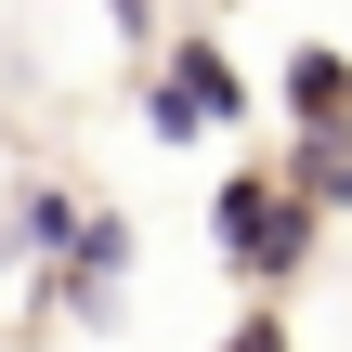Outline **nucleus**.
I'll list each match as a JSON object with an SVG mask.
<instances>
[{
	"label": "nucleus",
	"mask_w": 352,
	"mask_h": 352,
	"mask_svg": "<svg viewBox=\"0 0 352 352\" xmlns=\"http://www.w3.org/2000/svg\"><path fill=\"white\" fill-rule=\"evenodd\" d=\"M235 104H248V91H235L222 39H183V52L157 65V104H144V118H157V144H196V131H222Z\"/></svg>",
	"instance_id": "nucleus-1"
},
{
	"label": "nucleus",
	"mask_w": 352,
	"mask_h": 352,
	"mask_svg": "<svg viewBox=\"0 0 352 352\" xmlns=\"http://www.w3.org/2000/svg\"><path fill=\"white\" fill-rule=\"evenodd\" d=\"M118 274H131V222L104 209V222H78V248L52 261V314H78V327H118Z\"/></svg>",
	"instance_id": "nucleus-2"
},
{
	"label": "nucleus",
	"mask_w": 352,
	"mask_h": 352,
	"mask_svg": "<svg viewBox=\"0 0 352 352\" xmlns=\"http://www.w3.org/2000/svg\"><path fill=\"white\" fill-rule=\"evenodd\" d=\"M287 118H300V144H352V65L340 52H300L287 65Z\"/></svg>",
	"instance_id": "nucleus-3"
},
{
	"label": "nucleus",
	"mask_w": 352,
	"mask_h": 352,
	"mask_svg": "<svg viewBox=\"0 0 352 352\" xmlns=\"http://www.w3.org/2000/svg\"><path fill=\"white\" fill-rule=\"evenodd\" d=\"M274 196H300L314 222L352 209V144H287V183H274Z\"/></svg>",
	"instance_id": "nucleus-4"
},
{
	"label": "nucleus",
	"mask_w": 352,
	"mask_h": 352,
	"mask_svg": "<svg viewBox=\"0 0 352 352\" xmlns=\"http://www.w3.org/2000/svg\"><path fill=\"white\" fill-rule=\"evenodd\" d=\"M300 261H314V209H300V196H274V222H261V248H248V287H287Z\"/></svg>",
	"instance_id": "nucleus-5"
},
{
	"label": "nucleus",
	"mask_w": 352,
	"mask_h": 352,
	"mask_svg": "<svg viewBox=\"0 0 352 352\" xmlns=\"http://www.w3.org/2000/svg\"><path fill=\"white\" fill-rule=\"evenodd\" d=\"M13 222H26V248H52V261H65V248H78V196H52V183H39V196H26V209H13Z\"/></svg>",
	"instance_id": "nucleus-6"
},
{
	"label": "nucleus",
	"mask_w": 352,
	"mask_h": 352,
	"mask_svg": "<svg viewBox=\"0 0 352 352\" xmlns=\"http://www.w3.org/2000/svg\"><path fill=\"white\" fill-rule=\"evenodd\" d=\"M222 352H287V327H274V314H248V327H235Z\"/></svg>",
	"instance_id": "nucleus-7"
}]
</instances>
